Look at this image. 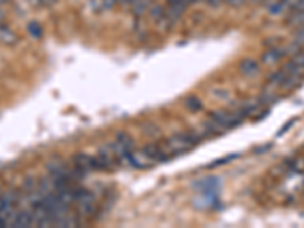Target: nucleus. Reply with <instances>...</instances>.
<instances>
[{"mask_svg": "<svg viewBox=\"0 0 304 228\" xmlns=\"http://www.w3.org/2000/svg\"><path fill=\"white\" fill-rule=\"evenodd\" d=\"M202 134L201 133H180L176 136H172L166 145H164V149L169 152L170 155H178V154H183V152L190 151L193 149L196 145L201 143L202 140Z\"/></svg>", "mask_w": 304, "mask_h": 228, "instance_id": "nucleus-1", "label": "nucleus"}, {"mask_svg": "<svg viewBox=\"0 0 304 228\" xmlns=\"http://www.w3.org/2000/svg\"><path fill=\"white\" fill-rule=\"evenodd\" d=\"M54 0H35V3H38V5H50Z\"/></svg>", "mask_w": 304, "mask_h": 228, "instance_id": "nucleus-18", "label": "nucleus"}, {"mask_svg": "<svg viewBox=\"0 0 304 228\" xmlns=\"http://www.w3.org/2000/svg\"><path fill=\"white\" fill-rule=\"evenodd\" d=\"M292 61L297 63L298 66L304 67V47H301L298 52H295V54L292 55Z\"/></svg>", "mask_w": 304, "mask_h": 228, "instance_id": "nucleus-12", "label": "nucleus"}, {"mask_svg": "<svg viewBox=\"0 0 304 228\" xmlns=\"http://www.w3.org/2000/svg\"><path fill=\"white\" fill-rule=\"evenodd\" d=\"M28 32H29V35L34 37V38H40V37L43 35V28H41L37 21H32V23L28 24Z\"/></svg>", "mask_w": 304, "mask_h": 228, "instance_id": "nucleus-10", "label": "nucleus"}, {"mask_svg": "<svg viewBox=\"0 0 304 228\" xmlns=\"http://www.w3.org/2000/svg\"><path fill=\"white\" fill-rule=\"evenodd\" d=\"M5 2H8V0H0V3H5Z\"/></svg>", "mask_w": 304, "mask_h": 228, "instance_id": "nucleus-20", "label": "nucleus"}, {"mask_svg": "<svg viewBox=\"0 0 304 228\" xmlns=\"http://www.w3.org/2000/svg\"><path fill=\"white\" fill-rule=\"evenodd\" d=\"M301 81V76H294V75H286V78L283 79V82L280 84V88L283 90H292L295 88Z\"/></svg>", "mask_w": 304, "mask_h": 228, "instance_id": "nucleus-8", "label": "nucleus"}, {"mask_svg": "<svg viewBox=\"0 0 304 228\" xmlns=\"http://www.w3.org/2000/svg\"><path fill=\"white\" fill-rule=\"evenodd\" d=\"M212 94H213L215 97L221 99V100L228 99V90H225V88H215V90H212Z\"/></svg>", "mask_w": 304, "mask_h": 228, "instance_id": "nucleus-13", "label": "nucleus"}, {"mask_svg": "<svg viewBox=\"0 0 304 228\" xmlns=\"http://www.w3.org/2000/svg\"><path fill=\"white\" fill-rule=\"evenodd\" d=\"M239 72L246 78H252V76L260 73V66L256 60L252 58H245L240 64H239Z\"/></svg>", "mask_w": 304, "mask_h": 228, "instance_id": "nucleus-4", "label": "nucleus"}, {"mask_svg": "<svg viewBox=\"0 0 304 228\" xmlns=\"http://www.w3.org/2000/svg\"><path fill=\"white\" fill-rule=\"evenodd\" d=\"M294 123H295V120H291V122H289L288 125H285V126L282 128V131L278 133V136H282V134H285V133H286V131H288V130H289V128H291V126L294 125Z\"/></svg>", "mask_w": 304, "mask_h": 228, "instance_id": "nucleus-15", "label": "nucleus"}, {"mask_svg": "<svg viewBox=\"0 0 304 228\" xmlns=\"http://www.w3.org/2000/svg\"><path fill=\"white\" fill-rule=\"evenodd\" d=\"M291 12H304V0H295L291 8Z\"/></svg>", "mask_w": 304, "mask_h": 228, "instance_id": "nucleus-14", "label": "nucleus"}, {"mask_svg": "<svg viewBox=\"0 0 304 228\" xmlns=\"http://www.w3.org/2000/svg\"><path fill=\"white\" fill-rule=\"evenodd\" d=\"M206 3H209L210 6H218V5H221L222 2H225V0H204Z\"/></svg>", "mask_w": 304, "mask_h": 228, "instance_id": "nucleus-17", "label": "nucleus"}, {"mask_svg": "<svg viewBox=\"0 0 304 228\" xmlns=\"http://www.w3.org/2000/svg\"><path fill=\"white\" fill-rule=\"evenodd\" d=\"M186 107L190 111H199V110H202V102L198 97H189L186 102Z\"/></svg>", "mask_w": 304, "mask_h": 228, "instance_id": "nucleus-11", "label": "nucleus"}, {"mask_svg": "<svg viewBox=\"0 0 304 228\" xmlns=\"http://www.w3.org/2000/svg\"><path fill=\"white\" fill-rule=\"evenodd\" d=\"M294 2H295V0H275L272 5L268 6V12H269V15H272V17L283 15L285 12L291 11Z\"/></svg>", "mask_w": 304, "mask_h": 228, "instance_id": "nucleus-5", "label": "nucleus"}, {"mask_svg": "<svg viewBox=\"0 0 304 228\" xmlns=\"http://www.w3.org/2000/svg\"><path fill=\"white\" fill-rule=\"evenodd\" d=\"M288 26L292 28H303L304 26V12H291L288 18Z\"/></svg>", "mask_w": 304, "mask_h": 228, "instance_id": "nucleus-9", "label": "nucleus"}, {"mask_svg": "<svg viewBox=\"0 0 304 228\" xmlns=\"http://www.w3.org/2000/svg\"><path fill=\"white\" fill-rule=\"evenodd\" d=\"M34 210L29 209V210H20L17 212L15 218H14V222H12V227L17 228H26L34 225Z\"/></svg>", "mask_w": 304, "mask_h": 228, "instance_id": "nucleus-3", "label": "nucleus"}, {"mask_svg": "<svg viewBox=\"0 0 304 228\" xmlns=\"http://www.w3.org/2000/svg\"><path fill=\"white\" fill-rule=\"evenodd\" d=\"M283 55H285V50L283 49H280V47H271V49H268L262 55V64H265V66H274L278 61H282Z\"/></svg>", "mask_w": 304, "mask_h": 228, "instance_id": "nucleus-6", "label": "nucleus"}, {"mask_svg": "<svg viewBox=\"0 0 304 228\" xmlns=\"http://www.w3.org/2000/svg\"><path fill=\"white\" fill-rule=\"evenodd\" d=\"M256 3H259V5H263V6H269V5H272L275 0H254Z\"/></svg>", "mask_w": 304, "mask_h": 228, "instance_id": "nucleus-16", "label": "nucleus"}, {"mask_svg": "<svg viewBox=\"0 0 304 228\" xmlns=\"http://www.w3.org/2000/svg\"><path fill=\"white\" fill-rule=\"evenodd\" d=\"M210 119H212L213 122H216L224 131L231 130V128H234V126H239V125L245 120V117H242V116L237 113V110H234V111H225V110L215 111V113L210 114Z\"/></svg>", "mask_w": 304, "mask_h": 228, "instance_id": "nucleus-2", "label": "nucleus"}, {"mask_svg": "<svg viewBox=\"0 0 304 228\" xmlns=\"http://www.w3.org/2000/svg\"><path fill=\"white\" fill-rule=\"evenodd\" d=\"M0 41H2L3 44H14V43L17 41L15 32H14L11 28L5 26L3 23H0Z\"/></svg>", "mask_w": 304, "mask_h": 228, "instance_id": "nucleus-7", "label": "nucleus"}, {"mask_svg": "<svg viewBox=\"0 0 304 228\" xmlns=\"http://www.w3.org/2000/svg\"><path fill=\"white\" fill-rule=\"evenodd\" d=\"M2 18H3V11H2V8H0V23H2Z\"/></svg>", "mask_w": 304, "mask_h": 228, "instance_id": "nucleus-19", "label": "nucleus"}]
</instances>
